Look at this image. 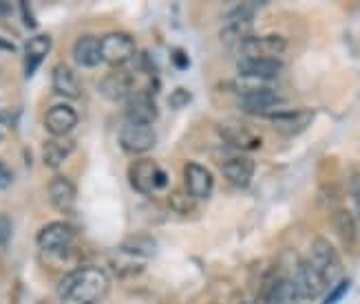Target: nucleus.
Wrapping results in <instances>:
<instances>
[{"mask_svg": "<svg viewBox=\"0 0 360 304\" xmlns=\"http://www.w3.org/2000/svg\"><path fill=\"white\" fill-rule=\"evenodd\" d=\"M51 86H53V93L65 100H77L82 95L80 79H77L75 71L71 67H67V64H56L53 67Z\"/></svg>", "mask_w": 360, "mask_h": 304, "instance_id": "obj_18", "label": "nucleus"}, {"mask_svg": "<svg viewBox=\"0 0 360 304\" xmlns=\"http://www.w3.org/2000/svg\"><path fill=\"white\" fill-rule=\"evenodd\" d=\"M285 38L281 36H263V38H257V36H250L245 38L239 49H241V58H274L278 60V55L285 51Z\"/></svg>", "mask_w": 360, "mask_h": 304, "instance_id": "obj_13", "label": "nucleus"}, {"mask_svg": "<svg viewBox=\"0 0 360 304\" xmlns=\"http://www.w3.org/2000/svg\"><path fill=\"white\" fill-rule=\"evenodd\" d=\"M77 126V113L69 104H56L46 110L44 128L51 133V137H69V133Z\"/></svg>", "mask_w": 360, "mask_h": 304, "instance_id": "obj_15", "label": "nucleus"}, {"mask_svg": "<svg viewBox=\"0 0 360 304\" xmlns=\"http://www.w3.org/2000/svg\"><path fill=\"white\" fill-rule=\"evenodd\" d=\"M113 267L117 269L120 276H127V274H142L144 271V263L137 260V258H131L127 253H117V260H113Z\"/></svg>", "mask_w": 360, "mask_h": 304, "instance_id": "obj_26", "label": "nucleus"}, {"mask_svg": "<svg viewBox=\"0 0 360 304\" xmlns=\"http://www.w3.org/2000/svg\"><path fill=\"white\" fill-rule=\"evenodd\" d=\"M120 251L131 256V258H137V260H148L153 256H158L160 245L148 234H133L120 245Z\"/></svg>", "mask_w": 360, "mask_h": 304, "instance_id": "obj_23", "label": "nucleus"}, {"mask_svg": "<svg viewBox=\"0 0 360 304\" xmlns=\"http://www.w3.org/2000/svg\"><path fill=\"white\" fill-rule=\"evenodd\" d=\"M283 102L276 95V91L265 88V86H255V88H245L241 93L239 106L250 115H272V110Z\"/></svg>", "mask_w": 360, "mask_h": 304, "instance_id": "obj_10", "label": "nucleus"}, {"mask_svg": "<svg viewBox=\"0 0 360 304\" xmlns=\"http://www.w3.org/2000/svg\"><path fill=\"white\" fill-rule=\"evenodd\" d=\"M129 183L139 194H153L168 185V177L153 159H137L129 166Z\"/></svg>", "mask_w": 360, "mask_h": 304, "instance_id": "obj_3", "label": "nucleus"}, {"mask_svg": "<svg viewBox=\"0 0 360 304\" xmlns=\"http://www.w3.org/2000/svg\"><path fill=\"white\" fill-rule=\"evenodd\" d=\"M170 58H173V64L177 69H188L191 67V58H188V53L184 49H175L173 53H170Z\"/></svg>", "mask_w": 360, "mask_h": 304, "instance_id": "obj_31", "label": "nucleus"}, {"mask_svg": "<svg viewBox=\"0 0 360 304\" xmlns=\"http://www.w3.org/2000/svg\"><path fill=\"white\" fill-rule=\"evenodd\" d=\"M184 185H186V192L193 199L206 201L212 194L214 177L206 166H201L197 161H188L184 166Z\"/></svg>", "mask_w": 360, "mask_h": 304, "instance_id": "obj_8", "label": "nucleus"}, {"mask_svg": "<svg viewBox=\"0 0 360 304\" xmlns=\"http://www.w3.org/2000/svg\"><path fill=\"white\" fill-rule=\"evenodd\" d=\"M354 203H356V212H358V218H360V187L354 192Z\"/></svg>", "mask_w": 360, "mask_h": 304, "instance_id": "obj_36", "label": "nucleus"}, {"mask_svg": "<svg viewBox=\"0 0 360 304\" xmlns=\"http://www.w3.org/2000/svg\"><path fill=\"white\" fill-rule=\"evenodd\" d=\"M334 230H336L338 238L345 245H354L356 243L358 230H356V220H354L349 210H338L334 214Z\"/></svg>", "mask_w": 360, "mask_h": 304, "instance_id": "obj_25", "label": "nucleus"}, {"mask_svg": "<svg viewBox=\"0 0 360 304\" xmlns=\"http://www.w3.org/2000/svg\"><path fill=\"white\" fill-rule=\"evenodd\" d=\"M193 100V95L191 91H186V88H175L173 93H170V98H168V104L170 108H175V110H181L184 106H188Z\"/></svg>", "mask_w": 360, "mask_h": 304, "instance_id": "obj_28", "label": "nucleus"}, {"mask_svg": "<svg viewBox=\"0 0 360 304\" xmlns=\"http://www.w3.org/2000/svg\"><path fill=\"white\" fill-rule=\"evenodd\" d=\"M241 304H257L255 300H245V302H241Z\"/></svg>", "mask_w": 360, "mask_h": 304, "instance_id": "obj_37", "label": "nucleus"}, {"mask_svg": "<svg viewBox=\"0 0 360 304\" xmlns=\"http://www.w3.org/2000/svg\"><path fill=\"white\" fill-rule=\"evenodd\" d=\"M51 51V38L49 36H34L25 42V75L27 79L38 71L42 60Z\"/></svg>", "mask_w": 360, "mask_h": 304, "instance_id": "obj_21", "label": "nucleus"}, {"mask_svg": "<svg viewBox=\"0 0 360 304\" xmlns=\"http://www.w3.org/2000/svg\"><path fill=\"white\" fill-rule=\"evenodd\" d=\"M270 119L281 135L294 137L307 131L309 124L314 121V110H281V113H272Z\"/></svg>", "mask_w": 360, "mask_h": 304, "instance_id": "obj_14", "label": "nucleus"}, {"mask_svg": "<svg viewBox=\"0 0 360 304\" xmlns=\"http://www.w3.org/2000/svg\"><path fill=\"white\" fill-rule=\"evenodd\" d=\"M224 141L228 146L237 148V150H259L261 148V137L252 131L250 126L241 124V121H226L219 128Z\"/></svg>", "mask_w": 360, "mask_h": 304, "instance_id": "obj_12", "label": "nucleus"}, {"mask_svg": "<svg viewBox=\"0 0 360 304\" xmlns=\"http://www.w3.org/2000/svg\"><path fill=\"white\" fill-rule=\"evenodd\" d=\"M0 141H3V133H0Z\"/></svg>", "mask_w": 360, "mask_h": 304, "instance_id": "obj_38", "label": "nucleus"}, {"mask_svg": "<svg viewBox=\"0 0 360 304\" xmlns=\"http://www.w3.org/2000/svg\"><path fill=\"white\" fill-rule=\"evenodd\" d=\"M117 139H120V146L124 152L139 157V154H146L148 150L155 148V143H158V133L153 131V126L124 121Z\"/></svg>", "mask_w": 360, "mask_h": 304, "instance_id": "obj_5", "label": "nucleus"}, {"mask_svg": "<svg viewBox=\"0 0 360 304\" xmlns=\"http://www.w3.org/2000/svg\"><path fill=\"white\" fill-rule=\"evenodd\" d=\"M108 289H111L108 274L104 269L91 265L69 271L58 286L60 298L71 304H100Z\"/></svg>", "mask_w": 360, "mask_h": 304, "instance_id": "obj_1", "label": "nucleus"}, {"mask_svg": "<svg viewBox=\"0 0 360 304\" xmlns=\"http://www.w3.org/2000/svg\"><path fill=\"white\" fill-rule=\"evenodd\" d=\"M0 51H15V46H13V42L0 38Z\"/></svg>", "mask_w": 360, "mask_h": 304, "instance_id": "obj_35", "label": "nucleus"}, {"mask_svg": "<svg viewBox=\"0 0 360 304\" xmlns=\"http://www.w3.org/2000/svg\"><path fill=\"white\" fill-rule=\"evenodd\" d=\"M296 286V293L301 300H316L321 298L330 286L325 284L323 276L316 271V267L309 260H296L294 274L290 278Z\"/></svg>", "mask_w": 360, "mask_h": 304, "instance_id": "obj_6", "label": "nucleus"}, {"mask_svg": "<svg viewBox=\"0 0 360 304\" xmlns=\"http://www.w3.org/2000/svg\"><path fill=\"white\" fill-rule=\"evenodd\" d=\"M100 93L108 102H127L131 98V93L135 88V77L124 71V69H115L111 73H106L100 82Z\"/></svg>", "mask_w": 360, "mask_h": 304, "instance_id": "obj_11", "label": "nucleus"}, {"mask_svg": "<svg viewBox=\"0 0 360 304\" xmlns=\"http://www.w3.org/2000/svg\"><path fill=\"white\" fill-rule=\"evenodd\" d=\"M49 201L62 214H71L75 210V201H77V190L73 185V181L69 177H58L51 179L49 183Z\"/></svg>", "mask_w": 360, "mask_h": 304, "instance_id": "obj_17", "label": "nucleus"}, {"mask_svg": "<svg viewBox=\"0 0 360 304\" xmlns=\"http://www.w3.org/2000/svg\"><path fill=\"white\" fill-rule=\"evenodd\" d=\"M20 11H22L25 27H27V29H36L38 22H36V18H34V13H31V5H29V3H20Z\"/></svg>", "mask_w": 360, "mask_h": 304, "instance_id": "obj_33", "label": "nucleus"}, {"mask_svg": "<svg viewBox=\"0 0 360 304\" xmlns=\"http://www.w3.org/2000/svg\"><path fill=\"white\" fill-rule=\"evenodd\" d=\"M73 60L77 67L82 69H96L102 64V53H100V38L96 36H82L77 38L73 44Z\"/></svg>", "mask_w": 360, "mask_h": 304, "instance_id": "obj_20", "label": "nucleus"}, {"mask_svg": "<svg viewBox=\"0 0 360 304\" xmlns=\"http://www.w3.org/2000/svg\"><path fill=\"white\" fill-rule=\"evenodd\" d=\"M13 183V172L5 166V161H0V190H7Z\"/></svg>", "mask_w": 360, "mask_h": 304, "instance_id": "obj_32", "label": "nucleus"}, {"mask_svg": "<svg viewBox=\"0 0 360 304\" xmlns=\"http://www.w3.org/2000/svg\"><path fill=\"white\" fill-rule=\"evenodd\" d=\"M224 170V177L237 187H248L252 183L255 177V161L245 154H237V157H230L228 161H224L221 166Z\"/></svg>", "mask_w": 360, "mask_h": 304, "instance_id": "obj_19", "label": "nucleus"}, {"mask_svg": "<svg viewBox=\"0 0 360 304\" xmlns=\"http://www.w3.org/2000/svg\"><path fill=\"white\" fill-rule=\"evenodd\" d=\"M158 117L160 108L158 102H155V95L150 91H133L131 98L127 100V121L153 126Z\"/></svg>", "mask_w": 360, "mask_h": 304, "instance_id": "obj_9", "label": "nucleus"}, {"mask_svg": "<svg viewBox=\"0 0 360 304\" xmlns=\"http://www.w3.org/2000/svg\"><path fill=\"white\" fill-rule=\"evenodd\" d=\"M73 148H75V143L69 137H51L49 141H44V146H42L44 166L51 170H58L69 159Z\"/></svg>", "mask_w": 360, "mask_h": 304, "instance_id": "obj_22", "label": "nucleus"}, {"mask_svg": "<svg viewBox=\"0 0 360 304\" xmlns=\"http://www.w3.org/2000/svg\"><path fill=\"white\" fill-rule=\"evenodd\" d=\"M102 62L111 64L113 69H122L124 64L135 58V40L124 31H111L100 38Z\"/></svg>", "mask_w": 360, "mask_h": 304, "instance_id": "obj_4", "label": "nucleus"}, {"mask_svg": "<svg viewBox=\"0 0 360 304\" xmlns=\"http://www.w3.org/2000/svg\"><path fill=\"white\" fill-rule=\"evenodd\" d=\"M11 11H13V5L7 3V0H0V18H7Z\"/></svg>", "mask_w": 360, "mask_h": 304, "instance_id": "obj_34", "label": "nucleus"}, {"mask_svg": "<svg viewBox=\"0 0 360 304\" xmlns=\"http://www.w3.org/2000/svg\"><path fill=\"white\" fill-rule=\"evenodd\" d=\"M73 227L65 220H56V223H49V225H44L38 236H36V243L42 251L46 253H62L67 251L73 243Z\"/></svg>", "mask_w": 360, "mask_h": 304, "instance_id": "obj_7", "label": "nucleus"}, {"mask_svg": "<svg viewBox=\"0 0 360 304\" xmlns=\"http://www.w3.org/2000/svg\"><path fill=\"white\" fill-rule=\"evenodd\" d=\"M237 69L243 79H274L283 64L274 58H241Z\"/></svg>", "mask_w": 360, "mask_h": 304, "instance_id": "obj_16", "label": "nucleus"}, {"mask_svg": "<svg viewBox=\"0 0 360 304\" xmlns=\"http://www.w3.org/2000/svg\"><path fill=\"white\" fill-rule=\"evenodd\" d=\"M168 203H170V207H173V210H177L181 214L193 210V197L188 194V192H186V194H181V192H175V194L168 199Z\"/></svg>", "mask_w": 360, "mask_h": 304, "instance_id": "obj_27", "label": "nucleus"}, {"mask_svg": "<svg viewBox=\"0 0 360 304\" xmlns=\"http://www.w3.org/2000/svg\"><path fill=\"white\" fill-rule=\"evenodd\" d=\"M309 263L316 267V271L323 276L327 286H334L342 280V260L336 251V247L327 241V238L319 236L309 249Z\"/></svg>", "mask_w": 360, "mask_h": 304, "instance_id": "obj_2", "label": "nucleus"}, {"mask_svg": "<svg viewBox=\"0 0 360 304\" xmlns=\"http://www.w3.org/2000/svg\"><path fill=\"white\" fill-rule=\"evenodd\" d=\"M299 293L290 278H274L263 296V304H299Z\"/></svg>", "mask_w": 360, "mask_h": 304, "instance_id": "obj_24", "label": "nucleus"}, {"mask_svg": "<svg viewBox=\"0 0 360 304\" xmlns=\"http://www.w3.org/2000/svg\"><path fill=\"white\" fill-rule=\"evenodd\" d=\"M11 234H13L11 218L7 214H0V247L11 241Z\"/></svg>", "mask_w": 360, "mask_h": 304, "instance_id": "obj_30", "label": "nucleus"}, {"mask_svg": "<svg viewBox=\"0 0 360 304\" xmlns=\"http://www.w3.org/2000/svg\"><path fill=\"white\" fill-rule=\"evenodd\" d=\"M347 289H349V280L342 278L338 284H334V289H330V296L325 298V302H323V304H336L342 296L347 293Z\"/></svg>", "mask_w": 360, "mask_h": 304, "instance_id": "obj_29", "label": "nucleus"}]
</instances>
